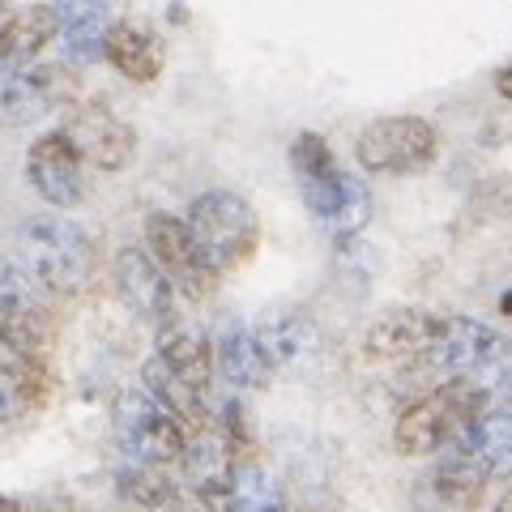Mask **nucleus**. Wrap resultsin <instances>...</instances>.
<instances>
[{"mask_svg":"<svg viewBox=\"0 0 512 512\" xmlns=\"http://www.w3.org/2000/svg\"><path fill=\"white\" fill-rule=\"evenodd\" d=\"M56 39V5H5L0 9V73L35 64Z\"/></svg>","mask_w":512,"mask_h":512,"instance_id":"obj_15","label":"nucleus"},{"mask_svg":"<svg viewBox=\"0 0 512 512\" xmlns=\"http://www.w3.org/2000/svg\"><path fill=\"white\" fill-rule=\"evenodd\" d=\"M146 256L163 269L167 282H180L188 295H201L210 286V274H205L197 248H192V235L184 227V218L175 214H150L146 218Z\"/></svg>","mask_w":512,"mask_h":512,"instance_id":"obj_12","label":"nucleus"},{"mask_svg":"<svg viewBox=\"0 0 512 512\" xmlns=\"http://www.w3.org/2000/svg\"><path fill=\"white\" fill-rule=\"evenodd\" d=\"M116 436L128 453L137 457V466H171L184 457L188 431L171 419V414L154 402L146 389H128L116 402Z\"/></svg>","mask_w":512,"mask_h":512,"instance_id":"obj_7","label":"nucleus"},{"mask_svg":"<svg viewBox=\"0 0 512 512\" xmlns=\"http://www.w3.org/2000/svg\"><path fill=\"white\" fill-rule=\"evenodd\" d=\"M252 333H256V346H261L269 372H274V367H299L316 350V329L303 316L265 320V325L252 329Z\"/></svg>","mask_w":512,"mask_h":512,"instance_id":"obj_21","label":"nucleus"},{"mask_svg":"<svg viewBox=\"0 0 512 512\" xmlns=\"http://www.w3.org/2000/svg\"><path fill=\"white\" fill-rule=\"evenodd\" d=\"M0 346L13 359L39 363L47 350V316L35 299H0Z\"/></svg>","mask_w":512,"mask_h":512,"instance_id":"obj_19","label":"nucleus"},{"mask_svg":"<svg viewBox=\"0 0 512 512\" xmlns=\"http://www.w3.org/2000/svg\"><path fill=\"white\" fill-rule=\"evenodd\" d=\"M116 286H120L128 308L146 320H167L175 308V286L146 256V248H120L116 252Z\"/></svg>","mask_w":512,"mask_h":512,"instance_id":"obj_14","label":"nucleus"},{"mask_svg":"<svg viewBox=\"0 0 512 512\" xmlns=\"http://www.w3.org/2000/svg\"><path fill=\"white\" fill-rule=\"evenodd\" d=\"M18 261L43 291L73 295L82 291L94 274V244L77 222L60 214H39L26 218L18 231Z\"/></svg>","mask_w":512,"mask_h":512,"instance_id":"obj_2","label":"nucleus"},{"mask_svg":"<svg viewBox=\"0 0 512 512\" xmlns=\"http://www.w3.org/2000/svg\"><path fill=\"white\" fill-rule=\"evenodd\" d=\"M0 9H5V5H0Z\"/></svg>","mask_w":512,"mask_h":512,"instance_id":"obj_31","label":"nucleus"},{"mask_svg":"<svg viewBox=\"0 0 512 512\" xmlns=\"http://www.w3.org/2000/svg\"><path fill=\"white\" fill-rule=\"evenodd\" d=\"M500 308H504V312L512 316V295H504V303H500Z\"/></svg>","mask_w":512,"mask_h":512,"instance_id":"obj_30","label":"nucleus"},{"mask_svg":"<svg viewBox=\"0 0 512 512\" xmlns=\"http://www.w3.org/2000/svg\"><path fill=\"white\" fill-rule=\"evenodd\" d=\"M43 393H47V384H43L39 363L0 355V423L18 419V414H26L30 406H39Z\"/></svg>","mask_w":512,"mask_h":512,"instance_id":"obj_22","label":"nucleus"},{"mask_svg":"<svg viewBox=\"0 0 512 512\" xmlns=\"http://www.w3.org/2000/svg\"><path fill=\"white\" fill-rule=\"evenodd\" d=\"M495 90H500V99L512 103V60H504L500 69H495Z\"/></svg>","mask_w":512,"mask_h":512,"instance_id":"obj_27","label":"nucleus"},{"mask_svg":"<svg viewBox=\"0 0 512 512\" xmlns=\"http://www.w3.org/2000/svg\"><path fill=\"white\" fill-rule=\"evenodd\" d=\"M184 474L188 483L205 491V495H227L231 478H235V444L222 436L218 427H197V436H188L184 444Z\"/></svg>","mask_w":512,"mask_h":512,"instance_id":"obj_17","label":"nucleus"},{"mask_svg":"<svg viewBox=\"0 0 512 512\" xmlns=\"http://www.w3.org/2000/svg\"><path fill=\"white\" fill-rule=\"evenodd\" d=\"M487 414V402L478 393V384L470 380H444L440 389L423 393L414 406L402 410V419L393 427L397 453L419 457V453H440L453 444L470 423H478Z\"/></svg>","mask_w":512,"mask_h":512,"instance_id":"obj_4","label":"nucleus"},{"mask_svg":"<svg viewBox=\"0 0 512 512\" xmlns=\"http://www.w3.org/2000/svg\"><path fill=\"white\" fill-rule=\"evenodd\" d=\"M227 508L231 512H286V500L265 466H235V478L227 487Z\"/></svg>","mask_w":512,"mask_h":512,"instance_id":"obj_24","label":"nucleus"},{"mask_svg":"<svg viewBox=\"0 0 512 512\" xmlns=\"http://www.w3.org/2000/svg\"><path fill=\"white\" fill-rule=\"evenodd\" d=\"M158 363L167 367L175 380H184L188 389L205 393L210 389V376H214V346L201 338L197 329L188 325H167L163 338H158Z\"/></svg>","mask_w":512,"mask_h":512,"instance_id":"obj_18","label":"nucleus"},{"mask_svg":"<svg viewBox=\"0 0 512 512\" xmlns=\"http://www.w3.org/2000/svg\"><path fill=\"white\" fill-rule=\"evenodd\" d=\"M291 167H295V180H299V192H303V201H308L312 218L333 239H350L355 231L367 227V218H372V197H367L359 175L342 171V163L333 158L329 141L320 133L295 137Z\"/></svg>","mask_w":512,"mask_h":512,"instance_id":"obj_1","label":"nucleus"},{"mask_svg":"<svg viewBox=\"0 0 512 512\" xmlns=\"http://www.w3.org/2000/svg\"><path fill=\"white\" fill-rule=\"evenodd\" d=\"M64 137H69V146L82 158V167H94V171H124L137 154V133L116 111H107L99 103L73 107Z\"/></svg>","mask_w":512,"mask_h":512,"instance_id":"obj_9","label":"nucleus"},{"mask_svg":"<svg viewBox=\"0 0 512 512\" xmlns=\"http://www.w3.org/2000/svg\"><path fill=\"white\" fill-rule=\"evenodd\" d=\"M26 175H30V184L39 188V197L60 205V210L77 205L82 192H86V167H82V158H77V150L69 146L64 133H47L30 146Z\"/></svg>","mask_w":512,"mask_h":512,"instance_id":"obj_11","label":"nucleus"},{"mask_svg":"<svg viewBox=\"0 0 512 512\" xmlns=\"http://www.w3.org/2000/svg\"><path fill=\"white\" fill-rule=\"evenodd\" d=\"M111 13L103 5H56V35L64 39L73 60H94L103 56L107 30H111Z\"/></svg>","mask_w":512,"mask_h":512,"instance_id":"obj_20","label":"nucleus"},{"mask_svg":"<svg viewBox=\"0 0 512 512\" xmlns=\"http://www.w3.org/2000/svg\"><path fill=\"white\" fill-rule=\"evenodd\" d=\"M103 56L128 82H154V77L163 73L167 47H163V35H158L146 18H116L107 30Z\"/></svg>","mask_w":512,"mask_h":512,"instance_id":"obj_13","label":"nucleus"},{"mask_svg":"<svg viewBox=\"0 0 512 512\" xmlns=\"http://www.w3.org/2000/svg\"><path fill=\"white\" fill-rule=\"evenodd\" d=\"M436 320L431 312L419 308H397L384 312L372 329H367V355L380 363H402V359H423L431 346V333H436Z\"/></svg>","mask_w":512,"mask_h":512,"instance_id":"obj_16","label":"nucleus"},{"mask_svg":"<svg viewBox=\"0 0 512 512\" xmlns=\"http://www.w3.org/2000/svg\"><path fill=\"white\" fill-rule=\"evenodd\" d=\"M0 512H22L18 500H9V495H0Z\"/></svg>","mask_w":512,"mask_h":512,"instance_id":"obj_29","label":"nucleus"},{"mask_svg":"<svg viewBox=\"0 0 512 512\" xmlns=\"http://www.w3.org/2000/svg\"><path fill=\"white\" fill-rule=\"evenodd\" d=\"M218 363H222V376L239 384V389H256V384H265L274 376L261 355V346H256V333H248V329H231L227 338H222Z\"/></svg>","mask_w":512,"mask_h":512,"instance_id":"obj_23","label":"nucleus"},{"mask_svg":"<svg viewBox=\"0 0 512 512\" xmlns=\"http://www.w3.org/2000/svg\"><path fill=\"white\" fill-rule=\"evenodd\" d=\"M448 461L470 470L478 483L487 478H512V414L487 410L478 423H470L448 444Z\"/></svg>","mask_w":512,"mask_h":512,"instance_id":"obj_10","label":"nucleus"},{"mask_svg":"<svg viewBox=\"0 0 512 512\" xmlns=\"http://www.w3.org/2000/svg\"><path fill=\"white\" fill-rule=\"evenodd\" d=\"M470 384H478V393H483L487 410L500 406V410L512 414V359L500 363V367H491V372H483V376H474Z\"/></svg>","mask_w":512,"mask_h":512,"instance_id":"obj_26","label":"nucleus"},{"mask_svg":"<svg viewBox=\"0 0 512 512\" xmlns=\"http://www.w3.org/2000/svg\"><path fill=\"white\" fill-rule=\"evenodd\" d=\"M355 154L372 175H419L436 163L440 128L423 116H384L359 133Z\"/></svg>","mask_w":512,"mask_h":512,"instance_id":"obj_5","label":"nucleus"},{"mask_svg":"<svg viewBox=\"0 0 512 512\" xmlns=\"http://www.w3.org/2000/svg\"><path fill=\"white\" fill-rule=\"evenodd\" d=\"M423 359H427L431 372H440L448 380H474V376L491 372V367L508 363L512 359V342L504 338L500 329L483 325V320L440 316Z\"/></svg>","mask_w":512,"mask_h":512,"instance_id":"obj_6","label":"nucleus"},{"mask_svg":"<svg viewBox=\"0 0 512 512\" xmlns=\"http://www.w3.org/2000/svg\"><path fill=\"white\" fill-rule=\"evenodd\" d=\"M184 227L192 235V248H197L205 274H231V269L248 265L256 252V239H261V222L256 210L239 197V192H201L197 201L188 205Z\"/></svg>","mask_w":512,"mask_h":512,"instance_id":"obj_3","label":"nucleus"},{"mask_svg":"<svg viewBox=\"0 0 512 512\" xmlns=\"http://www.w3.org/2000/svg\"><path fill=\"white\" fill-rule=\"evenodd\" d=\"M73 73L64 64H22L0 73V120L30 124L73 99Z\"/></svg>","mask_w":512,"mask_h":512,"instance_id":"obj_8","label":"nucleus"},{"mask_svg":"<svg viewBox=\"0 0 512 512\" xmlns=\"http://www.w3.org/2000/svg\"><path fill=\"white\" fill-rule=\"evenodd\" d=\"M495 512H512V483H508V491L500 495V504H495Z\"/></svg>","mask_w":512,"mask_h":512,"instance_id":"obj_28","label":"nucleus"},{"mask_svg":"<svg viewBox=\"0 0 512 512\" xmlns=\"http://www.w3.org/2000/svg\"><path fill=\"white\" fill-rule=\"evenodd\" d=\"M120 495H124L128 504H137V508H163V504L175 500V487L158 470L137 466V470H124L120 474Z\"/></svg>","mask_w":512,"mask_h":512,"instance_id":"obj_25","label":"nucleus"}]
</instances>
